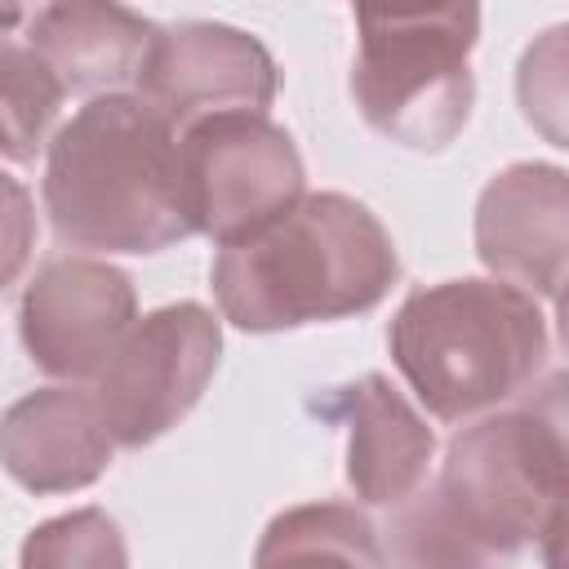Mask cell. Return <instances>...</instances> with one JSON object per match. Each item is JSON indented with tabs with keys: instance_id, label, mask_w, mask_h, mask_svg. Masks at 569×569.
I'll return each mask as SVG.
<instances>
[{
	"instance_id": "cell-17",
	"label": "cell",
	"mask_w": 569,
	"mask_h": 569,
	"mask_svg": "<svg viewBox=\"0 0 569 569\" xmlns=\"http://www.w3.org/2000/svg\"><path fill=\"white\" fill-rule=\"evenodd\" d=\"M36 244V209L22 182L0 173V289L27 267V253Z\"/></svg>"
},
{
	"instance_id": "cell-12",
	"label": "cell",
	"mask_w": 569,
	"mask_h": 569,
	"mask_svg": "<svg viewBox=\"0 0 569 569\" xmlns=\"http://www.w3.org/2000/svg\"><path fill=\"white\" fill-rule=\"evenodd\" d=\"M156 27L120 0H49L31 18L27 44L49 62L62 89L93 93L138 80Z\"/></svg>"
},
{
	"instance_id": "cell-16",
	"label": "cell",
	"mask_w": 569,
	"mask_h": 569,
	"mask_svg": "<svg viewBox=\"0 0 569 569\" xmlns=\"http://www.w3.org/2000/svg\"><path fill=\"white\" fill-rule=\"evenodd\" d=\"M280 529H293V533H307V542H284L276 547L262 565L271 560H311L316 551L320 556H342V560H378V547H373V529L365 516L347 511V507H298L289 516L276 520Z\"/></svg>"
},
{
	"instance_id": "cell-15",
	"label": "cell",
	"mask_w": 569,
	"mask_h": 569,
	"mask_svg": "<svg viewBox=\"0 0 569 569\" xmlns=\"http://www.w3.org/2000/svg\"><path fill=\"white\" fill-rule=\"evenodd\" d=\"M360 36H449L476 44L480 0H351Z\"/></svg>"
},
{
	"instance_id": "cell-7",
	"label": "cell",
	"mask_w": 569,
	"mask_h": 569,
	"mask_svg": "<svg viewBox=\"0 0 569 569\" xmlns=\"http://www.w3.org/2000/svg\"><path fill=\"white\" fill-rule=\"evenodd\" d=\"M476 44L449 36H360L351 62V93L360 116L391 142L436 151L471 116Z\"/></svg>"
},
{
	"instance_id": "cell-13",
	"label": "cell",
	"mask_w": 569,
	"mask_h": 569,
	"mask_svg": "<svg viewBox=\"0 0 569 569\" xmlns=\"http://www.w3.org/2000/svg\"><path fill=\"white\" fill-rule=\"evenodd\" d=\"M338 413L351 427L347 476L365 502H405L431 462V431L409 409V400L382 378L369 373L338 391Z\"/></svg>"
},
{
	"instance_id": "cell-4",
	"label": "cell",
	"mask_w": 569,
	"mask_h": 569,
	"mask_svg": "<svg viewBox=\"0 0 569 569\" xmlns=\"http://www.w3.org/2000/svg\"><path fill=\"white\" fill-rule=\"evenodd\" d=\"M391 356L440 422H462L529 387L547 356V320L511 280H445L405 298Z\"/></svg>"
},
{
	"instance_id": "cell-8",
	"label": "cell",
	"mask_w": 569,
	"mask_h": 569,
	"mask_svg": "<svg viewBox=\"0 0 569 569\" xmlns=\"http://www.w3.org/2000/svg\"><path fill=\"white\" fill-rule=\"evenodd\" d=\"M138 84L173 129H187L191 120L218 111H267L276 98V62L249 31L182 22L164 31L156 27Z\"/></svg>"
},
{
	"instance_id": "cell-11",
	"label": "cell",
	"mask_w": 569,
	"mask_h": 569,
	"mask_svg": "<svg viewBox=\"0 0 569 569\" xmlns=\"http://www.w3.org/2000/svg\"><path fill=\"white\" fill-rule=\"evenodd\" d=\"M111 431L93 405V391L49 387L18 400L0 418V462L4 471L36 489H80L111 462Z\"/></svg>"
},
{
	"instance_id": "cell-10",
	"label": "cell",
	"mask_w": 569,
	"mask_h": 569,
	"mask_svg": "<svg viewBox=\"0 0 569 569\" xmlns=\"http://www.w3.org/2000/svg\"><path fill=\"white\" fill-rule=\"evenodd\" d=\"M565 173L551 164H511L498 173L476 209V249L485 267L525 293L556 298L565 276Z\"/></svg>"
},
{
	"instance_id": "cell-2",
	"label": "cell",
	"mask_w": 569,
	"mask_h": 569,
	"mask_svg": "<svg viewBox=\"0 0 569 569\" xmlns=\"http://www.w3.org/2000/svg\"><path fill=\"white\" fill-rule=\"evenodd\" d=\"M396 271V244L382 222L360 200L320 191L298 196L267 227L222 244L213 293L231 325L271 333L369 311Z\"/></svg>"
},
{
	"instance_id": "cell-6",
	"label": "cell",
	"mask_w": 569,
	"mask_h": 569,
	"mask_svg": "<svg viewBox=\"0 0 569 569\" xmlns=\"http://www.w3.org/2000/svg\"><path fill=\"white\" fill-rule=\"evenodd\" d=\"M218 320L196 307H160L133 320L93 373V405L116 445H147L164 436L204 391L218 365Z\"/></svg>"
},
{
	"instance_id": "cell-1",
	"label": "cell",
	"mask_w": 569,
	"mask_h": 569,
	"mask_svg": "<svg viewBox=\"0 0 569 569\" xmlns=\"http://www.w3.org/2000/svg\"><path fill=\"white\" fill-rule=\"evenodd\" d=\"M44 209L62 244L93 253H156L191 236L169 116L142 93L84 102L49 138Z\"/></svg>"
},
{
	"instance_id": "cell-5",
	"label": "cell",
	"mask_w": 569,
	"mask_h": 569,
	"mask_svg": "<svg viewBox=\"0 0 569 569\" xmlns=\"http://www.w3.org/2000/svg\"><path fill=\"white\" fill-rule=\"evenodd\" d=\"M191 231L231 244L302 196V156L262 111H218L178 129Z\"/></svg>"
},
{
	"instance_id": "cell-18",
	"label": "cell",
	"mask_w": 569,
	"mask_h": 569,
	"mask_svg": "<svg viewBox=\"0 0 569 569\" xmlns=\"http://www.w3.org/2000/svg\"><path fill=\"white\" fill-rule=\"evenodd\" d=\"M18 4L22 0H0V36H9V27L18 22Z\"/></svg>"
},
{
	"instance_id": "cell-14",
	"label": "cell",
	"mask_w": 569,
	"mask_h": 569,
	"mask_svg": "<svg viewBox=\"0 0 569 569\" xmlns=\"http://www.w3.org/2000/svg\"><path fill=\"white\" fill-rule=\"evenodd\" d=\"M62 80L49 71V62L9 36H0V156L4 160H36V151L49 142V129L62 107Z\"/></svg>"
},
{
	"instance_id": "cell-3",
	"label": "cell",
	"mask_w": 569,
	"mask_h": 569,
	"mask_svg": "<svg viewBox=\"0 0 569 569\" xmlns=\"http://www.w3.org/2000/svg\"><path fill=\"white\" fill-rule=\"evenodd\" d=\"M565 431L560 413H498L467 427L445 458L440 485L400 511L405 560H489L538 533H560Z\"/></svg>"
},
{
	"instance_id": "cell-9",
	"label": "cell",
	"mask_w": 569,
	"mask_h": 569,
	"mask_svg": "<svg viewBox=\"0 0 569 569\" xmlns=\"http://www.w3.org/2000/svg\"><path fill=\"white\" fill-rule=\"evenodd\" d=\"M133 284L93 258H53L22 298V342L53 378H93L133 325Z\"/></svg>"
}]
</instances>
